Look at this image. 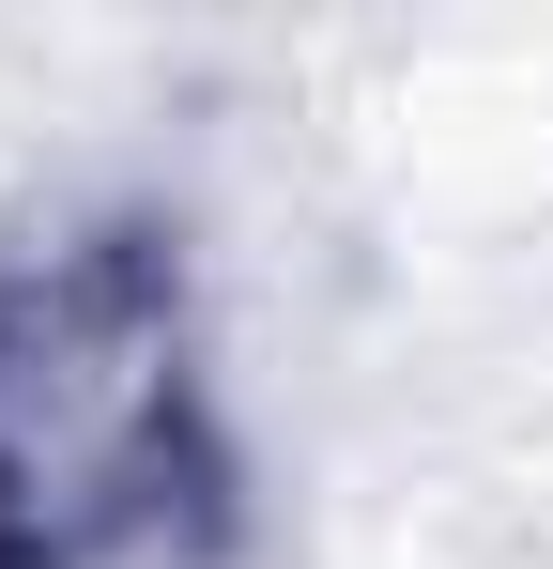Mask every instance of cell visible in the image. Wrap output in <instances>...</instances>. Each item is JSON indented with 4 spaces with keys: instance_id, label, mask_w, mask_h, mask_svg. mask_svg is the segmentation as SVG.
<instances>
[{
    "instance_id": "obj_1",
    "label": "cell",
    "mask_w": 553,
    "mask_h": 569,
    "mask_svg": "<svg viewBox=\"0 0 553 569\" xmlns=\"http://www.w3.org/2000/svg\"><path fill=\"white\" fill-rule=\"evenodd\" d=\"M184 447V308L139 231L0 278V555L62 569L154 508Z\"/></svg>"
}]
</instances>
